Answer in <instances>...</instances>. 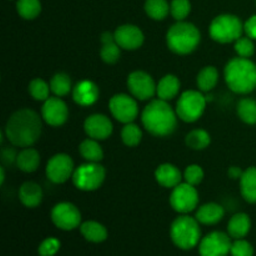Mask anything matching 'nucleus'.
I'll return each mask as SVG.
<instances>
[{
  "instance_id": "1",
  "label": "nucleus",
  "mask_w": 256,
  "mask_h": 256,
  "mask_svg": "<svg viewBox=\"0 0 256 256\" xmlns=\"http://www.w3.org/2000/svg\"><path fill=\"white\" fill-rule=\"evenodd\" d=\"M42 132V118L34 110L22 109L8 120L5 134L14 146L30 148L39 140Z\"/></svg>"
},
{
  "instance_id": "2",
  "label": "nucleus",
  "mask_w": 256,
  "mask_h": 256,
  "mask_svg": "<svg viewBox=\"0 0 256 256\" xmlns=\"http://www.w3.org/2000/svg\"><path fill=\"white\" fill-rule=\"evenodd\" d=\"M178 114L170 108L168 102L162 99L152 100L144 109L142 115V125L154 136H169L178 125Z\"/></svg>"
},
{
  "instance_id": "3",
  "label": "nucleus",
  "mask_w": 256,
  "mask_h": 256,
  "mask_svg": "<svg viewBox=\"0 0 256 256\" xmlns=\"http://www.w3.org/2000/svg\"><path fill=\"white\" fill-rule=\"evenodd\" d=\"M225 80L236 94H250L256 89V64L250 59L235 58L225 66Z\"/></svg>"
},
{
  "instance_id": "4",
  "label": "nucleus",
  "mask_w": 256,
  "mask_h": 256,
  "mask_svg": "<svg viewBox=\"0 0 256 256\" xmlns=\"http://www.w3.org/2000/svg\"><path fill=\"white\" fill-rule=\"evenodd\" d=\"M202 35L199 29L192 22H179L170 28L166 42L172 52L179 55L192 54L200 44Z\"/></svg>"
},
{
  "instance_id": "5",
  "label": "nucleus",
  "mask_w": 256,
  "mask_h": 256,
  "mask_svg": "<svg viewBox=\"0 0 256 256\" xmlns=\"http://www.w3.org/2000/svg\"><path fill=\"white\" fill-rule=\"evenodd\" d=\"M200 222L188 215L180 216L172 222L170 228V236L172 242L182 250L194 249L202 239Z\"/></svg>"
},
{
  "instance_id": "6",
  "label": "nucleus",
  "mask_w": 256,
  "mask_h": 256,
  "mask_svg": "<svg viewBox=\"0 0 256 256\" xmlns=\"http://www.w3.org/2000/svg\"><path fill=\"white\" fill-rule=\"evenodd\" d=\"M242 20L232 14H222L215 18L210 25V36L220 44H229L240 39L244 32Z\"/></svg>"
},
{
  "instance_id": "7",
  "label": "nucleus",
  "mask_w": 256,
  "mask_h": 256,
  "mask_svg": "<svg viewBox=\"0 0 256 256\" xmlns=\"http://www.w3.org/2000/svg\"><path fill=\"white\" fill-rule=\"evenodd\" d=\"M106 172L98 162H88L75 169L72 182L82 192H95L104 182Z\"/></svg>"
},
{
  "instance_id": "8",
  "label": "nucleus",
  "mask_w": 256,
  "mask_h": 256,
  "mask_svg": "<svg viewBox=\"0 0 256 256\" xmlns=\"http://www.w3.org/2000/svg\"><path fill=\"white\" fill-rule=\"evenodd\" d=\"M206 108V99L200 92H185L178 100L176 114L182 122H195L202 116Z\"/></svg>"
},
{
  "instance_id": "9",
  "label": "nucleus",
  "mask_w": 256,
  "mask_h": 256,
  "mask_svg": "<svg viewBox=\"0 0 256 256\" xmlns=\"http://www.w3.org/2000/svg\"><path fill=\"white\" fill-rule=\"evenodd\" d=\"M199 204V194L192 185L179 184L174 188L170 196V205L179 214H189L194 212Z\"/></svg>"
},
{
  "instance_id": "10",
  "label": "nucleus",
  "mask_w": 256,
  "mask_h": 256,
  "mask_svg": "<svg viewBox=\"0 0 256 256\" xmlns=\"http://www.w3.org/2000/svg\"><path fill=\"white\" fill-rule=\"evenodd\" d=\"M52 220L55 226L60 230L70 232L82 224V214L74 204L60 202L55 205L52 212Z\"/></svg>"
},
{
  "instance_id": "11",
  "label": "nucleus",
  "mask_w": 256,
  "mask_h": 256,
  "mask_svg": "<svg viewBox=\"0 0 256 256\" xmlns=\"http://www.w3.org/2000/svg\"><path fill=\"white\" fill-rule=\"evenodd\" d=\"M110 112L118 122L130 124L139 115V108L134 98L126 94H118L112 98L109 102Z\"/></svg>"
},
{
  "instance_id": "12",
  "label": "nucleus",
  "mask_w": 256,
  "mask_h": 256,
  "mask_svg": "<svg viewBox=\"0 0 256 256\" xmlns=\"http://www.w3.org/2000/svg\"><path fill=\"white\" fill-rule=\"evenodd\" d=\"M74 162L66 154H58L49 160L46 166V176L54 184H64L72 178Z\"/></svg>"
},
{
  "instance_id": "13",
  "label": "nucleus",
  "mask_w": 256,
  "mask_h": 256,
  "mask_svg": "<svg viewBox=\"0 0 256 256\" xmlns=\"http://www.w3.org/2000/svg\"><path fill=\"white\" fill-rule=\"evenodd\" d=\"M230 235L214 232L200 242V256H228L232 252Z\"/></svg>"
},
{
  "instance_id": "14",
  "label": "nucleus",
  "mask_w": 256,
  "mask_h": 256,
  "mask_svg": "<svg viewBox=\"0 0 256 256\" xmlns=\"http://www.w3.org/2000/svg\"><path fill=\"white\" fill-rule=\"evenodd\" d=\"M128 88L132 96L145 102L156 94V85L154 79L145 72H134L128 78Z\"/></svg>"
},
{
  "instance_id": "15",
  "label": "nucleus",
  "mask_w": 256,
  "mask_h": 256,
  "mask_svg": "<svg viewBox=\"0 0 256 256\" xmlns=\"http://www.w3.org/2000/svg\"><path fill=\"white\" fill-rule=\"evenodd\" d=\"M42 116L50 126H62L66 122L69 110H68L66 104L59 96L49 98L42 105Z\"/></svg>"
},
{
  "instance_id": "16",
  "label": "nucleus",
  "mask_w": 256,
  "mask_h": 256,
  "mask_svg": "<svg viewBox=\"0 0 256 256\" xmlns=\"http://www.w3.org/2000/svg\"><path fill=\"white\" fill-rule=\"evenodd\" d=\"M114 36L119 46L124 50H136L144 44V34L138 26L132 24L122 25L114 32Z\"/></svg>"
},
{
  "instance_id": "17",
  "label": "nucleus",
  "mask_w": 256,
  "mask_h": 256,
  "mask_svg": "<svg viewBox=\"0 0 256 256\" xmlns=\"http://www.w3.org/2000/svg\"><path fill=\"white\" fill-rule=\"evenodd\" d=\"M84 129L92 139L105 140L112 134V122L105 115L95 114L85 120Z\"/></svg>"
},
{
  "instance_id": "18",
  "label": "nucleus",
  "mask_w": 256,
  "mask_h": 256,
  "mask_svg": "<svg viewBox=\"0 0 256 256\" xmlns=\"http://www.w3.org/2000/svg\"><path fill=\"white\" fill-rule=\"evenodd\" d=\"M99 88L95 82L85 80L79 82L72 90V99L80 106H90L99 99Z\"/></svg>"
},
{
  "instance_id": "19",
  "label": "nucleus",
  "mask_w": 256,
  "mask_h": 256,
  "mask_svg": "<svg viewBox=\"0 0 256 256\" xmlns=\"http://www.w3.org/2000/svg\"><path fill=\"white\" fill-rule=\"evenodd\" d=\"M155 178L162 186L168 188V189H174L178 185L182 184V172L175 165L162 164L155 172Z\"/></svg>"
},
{
  "instance_id": "20",
  "label": "nucleus",
  "mask_w": 256,
  "mask_h": 256,
  "mask_svg": "<svg viewBox=\"0 0 256 256\" xmlns=\"http://www.w3.org/2000/svg\"><path fill=\"white\" fill-rule=\"evenodd\" d=\"M224 216V208L215 202L202 205L196 212V220L202 225H215L222 222Z\"/></svg>"
},
{
  "instance_id": "21",
  "label": "nucleus",
  "mask_w": 256,
  "mask_h": 256,
  "mask_svg": "<svg viewBox=\"0 0 256 256\" xmlns=\"http://www.w3.org/2000/svg\"><path fill=\"white\" fill-rule=\"evenodd\" d=\"M102 52H100V56H102V62H105L106 64H115L120 59V55H122L120 49L122 48L115 40L114 34L109 32H104L102 35Z\"/></svg>"
},
{
  "instance_id": "22",
  "label": "nucleus",
  "mask_w": 256,
  "mask_h": 256,
  "mask_svg": "<svg viewBox=\"0 0 256 256\" xmlns=\"http://www.w3.org/2000/svg\"><path fill=\"white\" fill-rule=\"evenodd\" d=\"M19 198L22 200V204L26 208L34 209V208L39 206L42 202V190L36 182H28L22 184L20 188Z\"/></svg>"
},
{
  "instance_id": "23",
  "label": "nucleus",
  "mask_w": 256,
  "mask_h": 256,
  "mask_svg": "<svg viewBox=\"0 0 256 256\" xmlns=\"http://www.w3.org/2000/svg\"><path fill=\"white\" fill-rule=\"evenodd\" d=\"M252 229V220H250L249 215L240 212V214L234 215L232 220L228 225V232H229L230 238L235 240L244 239Z\"/></svg>"
},
{
  "instance_id": "24",
  "label": "nucleus",
  "mask_w": 256,
  "mask_h": 256,
  "mask_svg": "<svg viewBox=\"0 0 256 256\" xmlns=\"http://www.w3.org/2000/svg\"><path fill=\"white\" fill-rule=\"evenodd\" d=\"M180 86H182L180 80L175 75H166L158 84L156 94L159 99L169 102L179 94Z\"/></svg>"
},
{
  "instance_id": "25",
  "label": "nucleus",
  "mask_w": 256,
  "mask_h": 256,
  "mask_svg": "<svg viewBox=\"0 0 256 256\" xmlns=\"http://www.w3.org/2000/svg\"><path fill=\"white\" fill-rule=\"evenodd\" d=\"M242 195L248 202L256 204V166L245 170L240 179Z\"/></svg>"
},
{
  "instance_id": "26",
  "label": "nucleus",
  "mask_w": 256,
  "mask_h": 256,
  "mask_svg": "<svg viewBox=\"0 0 256 256\" xmlns=\"http://www.w3.org/2000/svg\"><path fill=\"white\" fill-rule=\"evenodd\" d=\"M80 232L88 242H94V244H100L108 239L106 228L96 222H86L82 224Z\"/></svg>"
},
{
  "instance_id": "27",
  "label": "nucleus",
  "mask_w": 256,
  "mask_h": 256,
  "mask_svg": "<svg viewBox=\"0 0 256 256\" xmlns=\"http://www.w3.org/2000/svg\"><path fill=\"white\" fill-rule=\"evenodd\" d=\"M16 165L24 172H36L40 165L39 152L35 149H32V148H26L20 154H18Z\"/></svg>"
},
{
  "instance_id": "28",
  "label": "nucleus",
  "mask_w": 256,
  "mask_h": 256,
  "mask_svg": "<svg viewBox=\"0 0 256 256\" xmlns=\"http://www.w3.org/2000/svg\"><path fill=\"white\" fill-rule=\"evenodd\" d=\"M79 152L82 156L89 162H99L104 158V152L102 146L99 145L98 140L95 139H86L82 142L79 148Z\"/></svg>"
},
{
  "instance_id": "29",
  "label": "nucleus",
  "mask_w": 256,
  "mask_h": 256,
  "mask_svg": "<svg viewBox=\"0 0 256 256\" xmlns=\"http://www.w3.org/2000/svg\"><path fill=\"white\" fill-rule=\"evenodd\" d=\"M219 80V72L215 66H206L199 72L198 75V86H199L200 92H212L218 84Z\"/></svg>"
},
{
  "instance_id": "30",
  "label": "nucleus",
  "mask_w": 256,
  "mask_h": 256,
  "mask_svg": "<svg viewBox=\"0 0 256 256\" xmlns=\"http://www.w3.org/2000/svg\"><path fill=\"white\" fill-rule=\"evenodd\" d=\"M145 12L154 20H164L170 12V5L166 0H146Z\"/></svg>"
},
{
  "instance_id": "31",
  "label": "nucleus",
  "mask_w": 256,
  "mask_h": 256,
  "mask_svg": "<svg viewBox=\"0 0 256 256\" xmlns=\"http://www.w3.org/2000/svg\"><path fill=\"white\" fill-rule=\"evenodd\" d=\"M18 14L25 20H34L42 12V2L40 0H18Z\"/></svg>"
},
{
  "instance_id": "32",
  "label": "nucleus",
  "mask_w": 256,
  "mask_h": 256,
  "mask_svg": "<svg viewBox=\"0 0 256 256\" xmlns=\"http://www.w3.org/2000/svg\"><path fill=\"white\" fill-rule=\"evenodd\" d=\"M188 146L192 150H204L212 142V138L205 130H192L185 139Z\"/></svg>"
},
{
  "instance_id": "33",
  "label": "nucleus",
  "mask_w": 256,
  "mask_h": 256,
  "mask_svg": "<svg viewBox=\"0 0 256 256\" xmlns=\"http://www.w3.org/2000/svg\"><path fill=\"white\" fill-rule=\"evenodd\" d=\"M50 89L56 96H65L72 92V79L65 72H58L50 82Z\"/></svg>"
},
{
  "instance_id": "34",
  "label": "nucleus",
  "mask_w": 256,
  "mask_h": 256,
  "mask_svg": "<svg viewBox=\"0 0 256 256\" xmlns=\"http://www.w3.org/2000/svg\"><path fill=\"white\" fill-rule=\"evenodd\" d=\"M238 115L249 125H256V102L252 99H242L238 105Z\"/></svg>"
},
{
  "instance_id": "35",
  "label": "nucleus",
  "mask_w": 256,
  "mask_h": 256,
  "mask_svg": "<svg viewBox=\"0 0 256 256\" xmlns=\"http://www.w3.org/2000/svg\"><path fill=\"white\" fill-rule=\"evenodd\" d=\"M142 132L138 125L132 124V122L125 124L124 129H122V139L126 146H136V145H139L140 142H142Z\"/></svg>"
},
{
  "instance_id": "36",
  "label": "nucleus",
  "mask_w": 256,
  "mask_h": 256,
  "mask_svg": "<svg viewBox=\"0 0 256 256\" xmlns=\"http://www.w3.org/2000/svg\"><path fill=\"white\" fill-rule=\"evenodd\" d=\"M50 86L42 79H34L29 85V92L38 102H46L49 99Z\"/></svg>"
},
{
  "instance_id": "37",
  "label": "nucleus",
  "mask_w": 256,
  "mask_h": 256,
  "mask_svg": "<svg viewBox=\"0 0 256 256\" xmlns=\"http://www.w3.org/2000/svg\"><path fill=\"white\" fill-rule=\"evenodd\" d=\"M190 12H192V4L189 0H172V5H170V12L178 22H182L186 19Z\"/></svg>"
},
{
  "instance_id": "38",
  "label": "nucleus",
  "mask_w": 256,
  "mask_h": 256,
  "mask_svg": "<svg viewBox=\"0 0 256 256\" xmlns=\"http://www.w3.org/2000/svg\"><path fill=\"white\" fill-rule=\"evenodd\" d=\"M235 52L240 58L250 59L255 52V45L252 38H240L235 42Z\"/></svg>"
},
{
  "instance_id": "39",
  "label": "nucleus",
  "mask_w": 256,
  "mask_h": 256,
  "mask_svg": "<svg viewBox=\"0 0 256 256\" xmlns=\"http://www.w3.org/2000/svg\"><path fill=\"white\" fill-rule=\"evenodd\" d=\"M184 179L188 184L192 185V186H196L204 179V170L199 165H190L185 170Z\"/></svg>"
},
{
  "instance_id": "40",
  "label": "nucleus",
  "mask_w": 256,
  "mask_h": 256,
  "mask_svg": "<svg viewBox=\"0 0 256 256\" xmlns=\"http://www.w3.org/2000/svg\"><path fill=\"white\" fill-rule=\"evenodd\" d=\"M232 256H254V248L249 242L239 239L232 245Z\"/></svg>"
},
{
  "instance_id": "41",
  "label": "nucleus",
  "mask_w": 256,
  "mask_h": 256,
  "mask_svg": "<svg viewBox=\"0 0 256 256\" xmlns=\"http://www.w3.org/2000/svg\"><path fill=\"white\" fill-rule=\"evenodd\" d=\"M60 242L55 238H49V239L44 240L39 246V255L40 256H54L58 254L60 250Z\"/></svg>"
},
{
  "instance_id": "42",
  "label": "nucleus",
  "mask_w": 256,
  "mask_h": 256,
  "mask_svg": "<svg viewBox=\"0 0 256 256\" xmlns=\"http://www.w3.org/2000/svg\"><path fill=\"white\" fill-rule=\"evenodd\" d=\"M244 30L246 32V35L249 38H252V40H256V15L250 18L244 25Z\"/></svg>"
},
{
  "instance_id": "43",
  "label": "nucleus",
  "mask_w": 256,
  "mask_h": 256,
  "mask_svg": "<svg viewBox=\"0 0 256 256\" xmlns=\"http://www.w3.org/2000/svg\"><path fill=\"white\" fill-rule=\"evenodd\" d=\"M18 155L14 149H5L2 152V160L6 164H12L14 162H16Z\"/></svg>"
},
{
  "instance_id": "44",
  "label": "nucleus",
  "mask_w": 256,
  "mask_h": 256,
  "mask_svg": "<svg viewBox=\"0 0 256 256\" xmlns=\"http://www.w3.org/2000/svg\"><path fill=\"white\" fill-rule=\"evenodd\" d=\"M242 174H244V172L236 166H232L229 169V176L232 178V179H242Z\"/></svg>"
},
{
  "instance_id": "45",
  "label": "nucleus",
  "mask_w": 256,
  "mask_h": 256,
  "mask_svg": "<svg viewBox=\"0 0 256 256\" xmlns=\"http://www.w3.org/2000/svg\"><path fill=\"white\" fill-rule=\"evenodd\" d=\"M4 180H5V172H4V168H0V184H4Z\"/></svg>"
}]
</instances>
